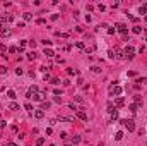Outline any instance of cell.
Here are the masks:
<instances>
[{
    "mask_svg": "<svg viewBox=\"0 0 147 146\" xmlns=\"http://www.w3.org/2000/svg\"><path fill=\"white\" fill-rule=\"evenodd\" d=\"M123 93V88L118 86V84H111L109 86V96H120Z\"/></svg>",
    "mask_w": 147,
    "mask_h": 146,
    "instance_id": "6da1fadb",
    "label": "cell"
},
{
    "mask_svg": "<svg viewBox=\"0 0 147 146\" xmlns=\"http://www.w3.org/2000/svg\"><path fill=\"white\" fill-rule=\"evenodd\" d=\"M27 45V40H22V41H21V48H24Z\"/></svg>",
    "mask_w": 147,
    "mask_h": 146,
    "instance_id": "d590c367",
    "label": "cell"
},
{
    "mask_svg": "<svg viewBox=\"0 0 147 146\" xmlns=\"http://www.w3.org/2000/svg\"><path fill=\"white\" fill-rule=\"evenodd\" d=\"M123 52H125V57H127V58H128V60H132V58H134V57H135V48H134V47H132V45H128L127 48H125V50H123Z\"/></svg>",
    "mask_w": 147,
    "mask_h": 146,
    "instance_id": "3957f363",
    "label": "cell"
},
{
    "mask_svg": "<svg viewBox=\"0 0 147 146\" xmlns=\"http://www.w3.org/2000/svg\"><path fill=\"white\" fill-rule=\"evenodd\" d=\"M34 117L36 119H43V117H45V110H43V108H36L34 110Z\"/></svg>",
    "mask_w": 147,
    "mask_h": 146,
    "instance_id": "30bf717a",
    "label": "cell"
},
{
    "mask_svg": "<svg viewBox=\"0 0 147 146\" xmlns=\"http://www.w3.org/2000/svg\"><path fill=\"white\" fill-rule=\"evenodd\" d=\"M108 55L111 57V58H115V52H113V50H109V52H108Z\"/></svg>",
    "mask_w": 147,
    "mask_h": 146,
    "instance_id": "60d3db41",
    "label": "cell"
},
{
    "mask_svg": "<svg viewBox=\"0 0 147 146\" xmlns=\"http://www.w3.org/2000/svg\"><path fill=\"white\" fill-rule=\"evenodd\" d=\"M138 12H140V14H145V16H147V4L140 5V9H138Z\"/></svg>",
    "mask_w": 147,
    "mask_h": 146,
    "instance_id": "2e32d148",
    "label": "cell"
},
{
    "mask_svg": "<svg viewBox=\"0 0 147 146\" xmlns=\"http://www.w3.org/2000/svg\"><path fill=\"white\" fill-rule=\"evenodd\" d=\"M58 19V14H51V21H56Z\"/></svg>",
    "mask_w": 147,
    "mask_h": 146,
    "instance_id": "ab89813d",
    "label": "cell"
},
{
    "mask_svg": "<svg viewBox=\"0 0 147 146\" xmlns=\"http://www.w3.org/2000/svg\"><path fill=\"white\" fill-rule=\"evenodd\" d=\"M7 146H17L16 143H9V144H7Z\"/></svg>",
    "mask_w": 147,
    "mask_h": 146,
    "instance_id": "b9f144b4",
    "label": "cell"
},
{
    "mask_svg": "<svg viewBox=\"0 0 147 146\" xmlns=\"http://www.w3.org/2000/svg\"><path fill=\"white\" fill-rule=\"evenodd\" d=\"M120 122L123 124V126H125V129H127L128 132H134V131H135V122H134V120H128V119H121Z\"/></svg>",
    "mask_w": 147,
    "mask_h": 146,
    "instance_id": "7a4b0ae2",
    "label": "cell"
},
{
    "mask_svg": "<svg viewBox=\"0 0 147 146\" xmlns=\"http://www.w3.org/2000/svg\"><path fill=\"white\" fill-rule=\"evenodd\" d=\"M115 29H116V31H118V33H121V36L128 33V26H127V24H123V23H118V24H116V28H115Z\"/></svg>",
    "mask_w": 147,
    "mask_h": 146,
    "instance_id": "277c9868",
    "label": "cell"
},
{
    "mask_svg": "<svg viewBox=\"0 0 147 146\" xmlns=\"http://www.w3.org/2000/svg\"><path fill=\"white\" fill-rule=\"evenodd\" d=\"M24 108H26V110H29V112H33V110H34L31 103H26V105H24Z\"/></svg>",
    "mask_w": 147,
    "mask_h": 146,
    "instance_id": "4316f807",
    "label": "cell"
},
{
    "mask_svg": "<svg viewBox=\"0 0 147 146\" xmlns=\"http://www.w3.org/2000/svg\"><path fill=\"white\" fill-rule=\"evenodd\" d=\"M116 55H115V58H118V60H123V58H127L125 57V52L123 50H120V48H116V52H115Z\"/></svg>",
    "mask_w": 147,
    "mask_h": 146,
    "instance_id": "9c48e42d",
    "label": "cell"
},
{
    "mask_svg": "<svg viewBox=\"0 0 147 146\" xmlns=\"http://www.w3.org/2000/svg\"><path fill=\"white\" fill-rule=\"evenodd\" d=\"M80 143V136H74L72 137V144H79Z\"/></svg>",
    "mask_w": 147,
    "mask_h": 146,
    "instance_id": "44dd1931",
    "label": "cell"
},
{
    "mask_svg": "<svg viewBox=\"0 0 147 146\" xmlns=\"http://www.w3.org/2000/svg\"><path fill=\"white\" fill-rule=\"evenodd\" d=\"M45 144V137H38V139H36V146H43Z\"/></svg>",
    "mask_w": 147,
    "mask_h": 146,
    "instance_id": "d6986e66",
    "label": "cell"
},
{
    "mask_svg": "<svg viewBox=\"0 0 147 146\" xmlns=\"http://www.w3.org/2000/svg\"><path fill=\"white\" fill-rule=\"evenodd\" d=\"M50 146H53V144H50Z\"/></svg>",
    "mask_w": 147,
    "mask_h": 146,
    "instance_id": "f6af8a7d",
    "label": "cell"
},
{
    "mask_svg": "<svg viewBox=\"0 0 147 146\" xmlns=\"http://www.w3.org/2000/svg\"><path fill=\"white\" fill-rule=\"evenodd\" d=\"M125 105V98L123 96H116V100H115V107L116 108H121Z\"/></svg>",
    "mask_w": 147,
    "mask_h": 146,
    "instance_id": "ba28073f",
    "label": "cell"
},
{
    "mask_svg": "<svg viewBox=\"0 0 147 146\" xmlns=\"http://www.w3.org/2000/svg\"><path fill=\"white\" fill-rule=\"evenodd\" d=\"M128 108H130V112H132V113H135V112H137V105H135V103H130V105H128Z\"/></svg>",
    "mask_w": 147,
    "mask_h": 146,
    "instance_id": "ffe728a7",
    "label": "cell"
},
{
    "mask_svg": "<svg viewBox=\"0 0 147 146\" xmlns=\"http://www.w3.org/2000/svg\"><path fill=\"white\" fill-rule=\"evenodd\" d=\"M128 17H130V21H132V23H137V21H138L135 16H128Z\"/></svg>",
    "mask_w": 147,
    "mask_h": 146,
    "instance_id": "74e56055",
    "label": "cell"
},
{
    "mask_svg": "<svg viewBox=\"0 0 147 146\" xmlns=\"http://www.w3.org/2000/svg\"><path fill=\"white\" fill-rule=\"evenodd\" d=\"M132 31H134L135 34H140L142 33V28L140 26H134V28H132Z\"/></svg>",
    "mask_w": 147,
    "mask_h": 146,
    "instance_id": "e0dca14e",
    "label": "cell"
},
{
    "mask_svg": "<svg viewBox=\"0 0 147 146\" xmlns=\"http://www.w3.org/2000/svg\"><path fill=\"white\" fill-rule=\"evenodd\" d=\"M5 126H7V122L5 120H0V129H5Z\"/></svg>",
    "mask_w": 147,
    "mask_h": 146,
    "instance_id": "1f68e13d",
    "label": "cell"
},
{
    "mask_svg": "<svg viewBox=\"0 0 147 146\" xmlns=\"http://www.w3.org/2000/svg\"><path fill=\"white\" fill-rule=\"evenodd\" d=\"M58 120H60V122H72L74 119H72V117H63V115H60V117H58Z\"/></svg>",
    "mask_w": 147,
    "mask_h": 146,
    "instance_id": "7c38bea8",
    "label": "cell"
},
{
    "mask_svg": "<svg viewBox=\"0 0 147 146\" xmlns=\"http://www.w3.org/2000/svg\"><path fill=\"white\" fill-rule=\"evenodd\" d=\"M92 72H96V74H99V72H101V67H98V65H94V67H92Z\"/></svg>",
    "mask_w": 147,
    "mask_h": 146,
    "instance_id": "f1b7e54d",
    "label": "cell"
},
{
    "mask_svg": "<svg viewBox=\"0 0 147 146\" xmlns=\"http://www.w3.org/2000/svg\"><path fill=\"white\" fill-rule=\"evenodd\" d=\"M9 110H19V103H16V101H12V103L9 105Z\"/></svg>",
    "mask_w": 147,
    "mask_h": 146,
    "instance_id": "5bb4252c",
    "label": "cell"
},
{
    "mask_svg": "<svg viewBox=\"0 0 147 146\" xmlns=\"http://www.w3.org/2000/svg\"><path fill=\"white\" fill-rule=\"evenodd\" d=\"M53 101H55V103H62V98H58V96H55V98H53Z\"/></svg>",
    "mask_w": 147,
    "mask_h": 146,
    "instance_id": "f35d334b",
    "label": "cell"
},
{
    "mask_svg": "<svg viewBox=\"0 0 147 146\" xmlns=\"http://www.w3.org/2000/svg\"><path fill=\"white\" fill-rule=\"evenodd\" d=\"M69 108H70V110H75V112H77V110H79V108H77V107H75V105H74V103H70V105H69Z\"/></svg>",
    "mask_w": 147,
    "mask_h": 146,
    "instance_id": "d6a6232c",
    "label": "cell"
},
{
    "mask_svg": "<svg viewBox=\"0 0 147 146\" xmlns=\"http://www.w3.org/2000/svg\"><path fill=\"white\" fill-rule=\"evenodd\" d=\"M41 108H43V110H46V108H50V101H43V103H41Z\"/></svg>",
    "mask_w": 147,
    "mask_h": 146,
    "instance_id": "cb8c5ba5",
    "label": "cell"
},
{
    "mask_svg": "<svg viewBox=\"0 0 147 146\" xmlns=\"http://www.w3.org/2000/svg\"><path fill=\"white\" fill-rule=\"evenodd\" d=\"M9 52H10V53H16V52H17V48H16V47H10V48H9Z\"/></svg>",
    "mask_w": 147,
    "mask_h": 146,
    "instance_id": "836d02e7",
    "label": "cell"
},
{
    "mask_svg": "<svg viewBox=\"0 0 147 146\" xmlns=\"http://www.w3.org/2000/svg\"><path fill=\"white\" fill-rule=\"evenodd\" d=\"M77 117H79L80 120L87 122V113H86V110H84V108H79V110H77Z\"/></svg>",
    "mask_w": 147,
    "mask_h": 146,
    "instance_id": "8992f818",
    "label": "cell"
},
{
    "mask_svg": "<svg viewBox=\"0 0 147 146\" xmlns=\"http://www.w3.org/2000/svg\"><path fill=\"white\" fill-rule=\"evenodd\" d=\"M121 139H123V132H121V131H118V132L115 134V141H121Z\"/></svg>",
    "mask_w": 147,
    "mask_h": 146,
    "instance_id": "9a60e30c",
    "label": "cell"
},
{
    "mask_svg": "<svg viewBox=\"0 0 147 146\" xmlns=\"http://www.w3.org/2000/svg\"><path fill=\"white\" fill-rule=\"evenodd\" d=\"M34 101H43V100H45L46 98V94L45 93H43V91H38V93H36V94H33V96H31Z\"/></svg>",
    "mask_w": 147,
    "mask_h": 146,
    "instance_id": "5b68a950",
    "label": "cell"
},
{
    "mask_svg": "<svg viewBox=\"0 0 147 146\" xmlns=\"http://www.w3.org/2000/svg\"><path fill=\"white\" fill-rule=\"evenodd\" d=\"M45 55L46 57H53L55 53H53V50H51V48H45Z\"/></svg>",
    "mask_w": 147,
    "mask_h": 146,
    "instance_id": "ac0fdd59",
    "label": "cell"
},
{
    "mask_svg": "<svg viewBox=\"0 0 147 146\" xmlns=\"http://www.w3.org/2000/svg\"><path fill=\"white\" fill-rule=\"evenodd\" d=\"M67 72H69V74H70V76H75V74H77V71H75V69H69Z\"/></svg>",
    "mask_w": 147,
    "mask_h": 146,
    "instance_id": "f546056e",
    "label": "cell"
},
{
    "mask_svg": "<svg viewBox=\"0 0 147 146\" xmlns=\"http://www.w3.org/2000/svg\"><path fill=\"white\" fill-rule=\"evenodd\" d=\"M65 146H74V144H65Z\"/></svg>",
    "mask_w": 147,
    "mask_h": 146,
    "instance_id": "7bdbcfd3",
    "label": "cell"
},
{
    "mask_svg": "<svg viewBox=\"0 0 147 146\" xmlns=\"http://www.w3.org/2000/svg\"><path fill=\"white\" fill-rule=\"evenodd\" d=\"M41 43H43V45H48V47H50V45H51V41H50V40H43V41H41Z\"/></svg>",
    "mask_w": 147,
    "mask_h": 146,
    "instance_id": "e575fe53",
    "label": "cell"
},
{
    "mask_svg": "<svg viewBox=\"0 0 147 146\" xmlns=\"http://www.w3.org/2000/svg\"><path fill=\"white\" fill-rule=\"evenodd\" d=\"M75 47H77L79 50H86V47H84V43H82V41H77V43H75Z\"/></svg>",
    "mask_w": 147,
    "mask_h": 146,
    "instance_id": "603a6c76",
    "label": "cell"
},
{
    "mask_svg": "<svg viewBox=\"0 0 147 146\" xmlns=\"http://www.w3.org/2000/svg\"><path fill=\"white\" fill-rule=\"evenodd\" d=\"M74 101H77V103H82L84 98H82V96H74Z\"/></svg>",
    "mask_w": 147,
    "mask_h": 146,
    "instance_id": "d4e9b609",
    "label": "cell"
},
{
    "mask_svg": "<svg viewBox=\"0 0 147 146\" xmlns=\"http://www.w3.org/2000/svg\"><path fill=\"white\" fill-rule=\"evenodd\" d=\"M10 34H12L10 28H2L0 29V38H5V36H10Z\"/></svg>",
    "mask_w": 147,
    "mask_h": 146,
    "instance_id": "52a82bcc",
    "label": "cell"
},
{
    "mask_svg": "<svg viewBox=\"0 0 147 146\" xmlns=\"http://www.w3.org/2000/svg\"><path fill=\"white\" fill-rule=\"evenodd\" d=\"M118 119V110H115L113 113H111V120H116Z\"/></svg>",
    "mask_w": 147,
    "mask_h": 146,
    "instance_id": "83f0119b",
    "label": "cell"
},
{
    "mask_svg": "<svg viewBox=\"0 0 147 146\" xmlns=\"http://www.w3.org/2000/svg\"><path fill=\"white\" fill-rule=\"evenodd\" d=\"M106 108H108V112H109V113H113V112L116 110V107H115V105L111 103V101H108V105H106Z\"/></svg>",
    "mask_w": 147,
    "mask_h": 146,
    "instance_id": "8fae6325",
    "label": "cell"
},
{
    "mask_svg": "<svg viewBox=\"0 0 147 146\" xmlns=\"http://www.w3.org/2000/svg\"><path fill=\"white\" fill-rule=\"evenodd\" d=\"M7 96H9L10 100H16V91H14V89H9V91H7Z\"/></svg>",
    "mask_w": 147,
    "mask_h": 146,
    "instance_id": "4fadbf2b",
    "label": "cell"
},
{
    "mask_svg": "<svg viewBox=\"0 0 147 146\" xmlns=\"http://www.w3.org/2000/svg\"><path fill=\"white\" fill-rule=\"evenodd\" d=\"M135 105H137V107H140V105H142V100H140V96H135Z\"/></svg>",
    "mask_w": 147,
    "mask_h": 146,
    "instance_id": "484cf974",
    "label": "cell"
},
{
    "mask_svg": "<svg viewBox=\"0 0 147 146\" xmlns=\"http://www.w3.org/2000/svg\"><path fill=\"white\" fill-rule=\"evenodd\" d=\"M145 21H147V16H145Z\"/></svg>",
    "mask_w": 147,
    "mask_h": 146,
    "instance_id": "ee69618b",
    "label": "cell"
},
{
    "mask_svg": "<svg viewBox=\"0 0 147 146\" xmlns=\"http://www.w3.org/2000/svg\"><path fill=\"white\" fill-rule=\"evenodd\" d=\"M22 17H24V21H31V19H33V16H31L29 12H24V14H22Z\"/></svg>",
    "mask_w": 147,
    "mask_h": 146,
    "instance_id": "7402d4cb",
    "label": "cell"
},
{
    "mask_svg": "<svg viewBox=\"0 0 147 146\" xmlns=\"http://www.w3.org/2000/svg\"><path fill=\"white\" fill-rule=\"evenodd\" d=\"M16 74L21 76V74H24V71H22V69H16Z\"/></svg>",
    "mask_w": 147,
    "mask_h": 146,
    "instance_id": "8d00e7d4",
    "label": "cell"
},
{
    "mask_svg": "<svg viewBox=\"0 0 147 146\" xmlns=\"http://www.w3.org/2000/svg\"><path fill=\"white\" fill-rule=\"evenodd\" d=\"M51 84H60V79H56V77H53V79H51Z\"/></svg>",
    "mask_w": 147,
    "mask_h": 146,
    "instance_id": "4dcf8cb0",
    "label": "cell"
}]
</instances>
